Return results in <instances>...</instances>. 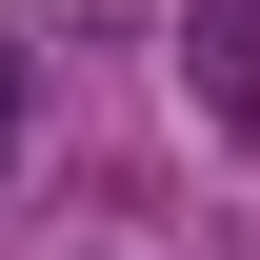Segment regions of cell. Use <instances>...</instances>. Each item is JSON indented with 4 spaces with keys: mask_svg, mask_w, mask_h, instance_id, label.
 <instances>
[{
    "mask_svg": "<svg viewBox=\"0 0 260 260\" xmlns=\"http://www.w3.org/2000/svg\"><path fill=\"white\" fill-rule=\"evenodd\" d=\"M180 60H200V100H220V140L260 160V0H180Z\"/></svg>",
    "mask_w": 260,
    "mask_h": 260,
    "instance_id": "obj_1",
    "label": "cell"
},
{
    "mask_svg": "<svg viewBox=\"0 0 260 260\" xmlns=\"http://www.w3.org/2000/svg\"><path fill=\"white\" fill-rule=\"evenodd\" d=\"M0 160H20V60H0Z\"/></svg>",
    "mask_w": 260,
    "mask_h": 260,
    "instance_id": "obj_2",
    "label": "cell"
}]
</instances>
